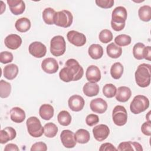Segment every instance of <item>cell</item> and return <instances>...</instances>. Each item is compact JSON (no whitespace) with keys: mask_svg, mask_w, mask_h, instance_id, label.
Segmentation results:
<instances>
[{"mask_svg":"<svg viewBox=\"0 0 151 151\" xmlns=\"http://www.w3.org/2000/svg\"><path fill=\"white\" fill-rule=\"evenodd\" d=\"M83 74L84 70L78 62L74 58H70L67 60L65 67L60 71L59 77L63 81L68 83L80 80Z\"/></svg>","mask_w":151,"mask_h":151,"instance_id":"1","label":"cell"},{"mask_svg":"<svg viewBox=\"0 0 151 151\" xmlns=\"http://www.w3.org/2000/svg\"><path fill=\"white\" fill-rule=\"evenodd\" d=\"M127 18V12L126 9L122 6H117L112 11L111 28L116 31H122L125 27Z\"/></svg>","mask_w":151,"mask_h":151,"instance_id":"2","label":"cell"},{"mask_svg":"<svg viewBox=\"0 0 151 151\" xmlns=\"http://www.w3.org/2000/svg\"><path fill=\"white\" fill-rule=\"evenodd\" d=\"M135 80L137 85L145 88L150 83V64L143 63L140 64L134 73Z\"/></svg>","mask_w":151,"mask_h":151,"instance_id":"3","label":"cell"},{"mask_svg":"<svg viewBox=\"0 0 151 151\" xmlns=\"http://www.w3.org/2000/svg\"><path fill=\"white\" fill-rule=\"evenodd\" d=\"M149 107V100L143 95L136 96L130 104V110L134 114L145 111Z\"/></svg>","mask_w":151,"mask_h":151,"instance_id":"4","label":"cell"},{"mask_svg":"<svg viewBox=\"0 0 151 151\" xmlns=\"http://www.w3.org/2000/svg\"><path fill=\"white\" fill-rule=\"evenodd\" d=\"M28 133L34 137H41L44 132V127L41 125L40 120L35 116L29 117L26 122Z\"/></svg>","mask_w":151,"mask_h":151,"instance_id":"5","label":"cell"},{"mask_svg":"<svg viewBox=\"0 0 151 151\" xmlns=\"http://www.w3.org/2000/svg\"><path fill=\"white\" fill-rule=\"evenodd\" d=\"M66 50L64 38L61 35H56L50 41V52L54 56L59 57L63 55Z\"/></svg>","mask_w":151,"mask_h":151,"instance_id":"6","label":"cell"},{"mask_svg":"<svg viewBox=\"0 0 151 151\" xmlns=\"http://www.w3.org/2000/svg\"><path fill=\"white\" fill-rule=\"evenodd\" d=\"M73 16L71 12L68 10H62L56 12L54 23L55 25L63 28H68L73 23Z\"/></svg>","mask_w":151,"mask_h":151,"instance_id":"7","label":"cell"},{"mask_svg":"<svg viewBox=\"0 0 151 151\" xmlns=\"http://www.w3.org/2000/svg\"><path fill=\"white\" fill-rule=\"evenodd\" d=\"M112 119L113 123L118 126L126 124L127 121V112L125 107L120 105L116 106L113 110Z\"/></svg>","mask_w":151,"mask_h":151,"instance_id":"8","label":"cell"},{"mask_svg":"<svg viewBox=\"0 0 151 151\" xmlns=\"http://www.w3.org/2000/svg\"><path fill=\"white\" fill-rule=\"evenodd\" d=\"M68 41L76 47L83 46L86 43V37L85 35L77 31L71 30L67 34Z\"/></svg>","mask_w":151,"mask_h":151,"instance_id":"9","label":"cell"},{"mask_svg":"<svg viewBox=\"0 0 151 151\" xmlns=\"http://www.w3.org/2000/svg\"><path fill=\"white\" fill-rule=\"evenodd\" d=\"M28 51L30 54L33 57L40 58L45 55L47 52V47L41 42L34 41L29 44Z\"/></svg>","mask_w":151,"mask_h":151,"instance_id":"10","label":"cell"},{"mask_svg":"<svg viewBox=\"0 0 151 151\" xmlns=\"http://www.w3.org/2000/svg\"><path fill=\"white\" fill-rule=\"evenodd\" d=\"M60 139L62 144L66 148H73L77 143L74 133L70 130H63L60 134Z\"/></svg>","mask_w":151,"mask_h":151,"instance_id":"11","label":"cell"},{"mask_svg":"<svg viewBox=\"0 0 151 151\" xmlns=\"http://www.w3.org/2000/svg\"><path fill=\"white\" fill-rule=\"evenodd\" d=\"M93 134L96 140L101 142L106 139L109 136L110 129L107 125L101 124L95 126L93 129Z\"/></svg>","mask_w":151,"mask_h":151,"instance_id":"12","label":"cell"},{"mask_svg":"<svg viewBox=\"0 0 151 151\" xmlns=\"http://www.w3.org/2000/svg\"><path fill=\"white\" fill-rule=\"evenodd\" d=\"M68 104L69 108L72 111H80L83 109L85 104V101L81 96L75 94L71 96L69 98Z\"/></svg>","mask_w":151,"mask_h":151,"instance_id":"13","label":"cell"},{"mask_svg":"<svg viewBox=\"0 0 151 151\" xmlns=\"http://www.w3.org/2000/svg\"><path fill=\"white\" fill-rule=\"evenodd\" d=\"M41 68L48 74H54L58 71L59 65L55 58H47L42 61Z\"/></svg>","mask_w":151,"mask_h":151,"instance_id":"14","label":"cell"},{"mask_svg":"<svg viewBox=\"0 0 151 151\" xmlns=\"http://www.w3.org/2000/svg\"><path fill=\"white\" fill-rule=\"evenodd\" d=\"M90 107L91 110L96 113L103 114L107 109V103L102 98H96L90 101Z\"/></svg>","mask_w":151,"mask_h":151,"instance_id":"15","label":"cell"},{"mask_svg":"<svg viewBox=\"0 0 151 151\" xmlns=\"http://www.w3.org/2000/svg\"><path fill=\"white\" fill-rule=\"evenodd\" d=\"M5 46L11 50L18 49L22 44V39L20 36L15 34H9L4 40Z\"/></svg>","mask_w":151,"mask_h":151,"instance_id":"16","label":"cell"},{"mask_svg":"<svg viewBox=\"0 0 151 151\" xmlns=\"http://www.w3.org/2000/svg\"><path fill=\"white\" fill-rule=\"evenodd\" d=\"M86 77L88 82L97 83L101 79V72L98 67L91 65L88 67L86 72Z\"/></svg>","mask_w":151,"mask_h":151,"instance_id":"17","label":"cell"},{"mask_svg":"<svg viewBox=\"0 0 151 151\" xmlns=\"http://www.w3.org/2000/svg\"><path fill=\"white\" fill-rule=\"evenodd\" d=\"M11 12L15 15L22 14L25 9V2L22 0H7Z\"/></svg>","mask_w":151,"mask_h":151,"instance_id":"18","label":"cell"},{"mask_svg":"<svg viewBox=\"0 0 151 151\" xmlns=\"http://www.w3.org/2000/svg\"><path fill=\"white\" fill-rule=\"evenodd\" d=\"M16 136V130L13 127H6L0 132V143L5 144L8 141L14 139Z\"/></svg>","mask_w":151,"mask_h":151,"instance_id":"19","label":"cell"},{"mask_svg":"<svg viewBox=\"0 0 151 151\" xmlns=\"http://www.w3.org/2000/svg\"><path fill=\"white\" fill-rule=\"evenodd\" d=\"M132 96L130 88L126 86H120L116 91V99L120 102L124 103L127 101Z\"/></svg>","mask_w":151,"mask_h":151,"instance_id":"20","label":"cell"},{"mask_svg":"<svg viewBox=\"0 0 151 151\" xmlns=\"http://www.w3.org/2000/svg\"><path fill=\"white\" fill-rule=\"evenodd\" d=\"M117 150L120 151H142L143 147L138 142L127 141L120 143L119 145Z\"/></svg>","mask_w":151,"mask_h":151,"instance_id":"21","label":"cell"},{"mask_svg":"<svg viewBox=\"0 0 151 151\" xmlns=\"http://www.w3.org/2000/svg\"><path fill=\"white\" fill-rule=\"evenodd\" d=\"M25 113L23 109L18 107H14L10 110V117L12 122L21 123L25 119Z\"/></svg>","mask_w":151,"mask_h":151,"instance_id":"22","label":"cell"},{"mask_svg":"<svg viewBox=\"0 0 151 151\" xmlns=\"http://www.w3.org/2000/svg\"><path fill=\"white\" fill-rule=\"evenodd\" d=\"M99 86L96 83H86L83 87V91L87 97H93L97 96L99 93Z\"/></svg>","mask_w":151,"mask_h":151,"instance_id":"23","label":"cell"},{"mask_svg":"<svg viewBox=\"0 0 151 151\" xmlns=\"http://www.w3.org/2000/svg\"><path fill=\"white\" fill-rule=\"evenodd\" d=\"M54 110L53 107L49 104H44L41 106L39 109V114L40 117L45 120H49L54 116Z\"/></svg>","mask_w":151,"mask_h":151,"instance_id":"24","label":"cell"},{"mask_svg":"<svg viewBox=\"0 0 151 151\" xmlns=\"http://www.w3.org/2000/svg\"><path fill=\"white\" fill-rule=\"evenodd\" d=\"M18 73V67L15 64H10L4 67L3 69L4 76L5 78L11 80L14 79Z\"/></svg>","mask_w":151,"mask_h":151,"instance_id":"25","label":"cell"},{"mask_svg":"<svg viewBox=\"0 0 151 151\" xmlns=\"http://www.w3.org/2000/svg\"><path fill=\"white\" fill-rule=\"evenodd\" d=\"M88 53L92 59L98 60L103 55V48L100 44H93L88 47Z\"/></svg>","mask_w":151,"mask_h":151,"instance_id":"26","label":"cell"},{"mask_svg":"<svg viewBox=\"0 0 151 151\" xmlns=\"http://www.w3.org/2000/svg\"><path fill=\"white\" fill-rule=\"evenodd\" d=\"M30 20L25 17H22L17 19L15 24L16 29L20 32H25L31 28Z\"/></svg>","mask_w":151,"mask_h":151,"instance_id":"27","label":"cell"},{"mask_svg":"<svg viewBox=\"0 0 151 151\" xmlns=\"http://www.w3.org/2000/svg\"><path fill=\"white\" fill-rule=\"evenodd\" d=\"M107 54L112 58H117L120 57L122 54V48L117 45L115 43L111 42L109 44L106 48Z\"/></svg>","mask_w":151,"mask_h":151,"instance_id":"28","label":"cell"},{"mask_svg":"<svg viewBox=\"0 0 151 151\" xmlns=\"http://www.w3.org/2000/svg\"><path fill=\"white\" fill-rule=\"evenodd\" d=\"M74 136L76 142L81 144L87 143L90 138V134L88 131L84 129H80L77 130Z\"/></svg>","mask_w":151,"mask_h":151,"instance_id":"29","label":"cell"},{"mask_svg":"<svg viewBox=\"0 0 151 151\" xmlns=\"http://www.w3.org/2000/svg\"><path fill=\"white\" fill-rule=\"evenodd\" d=\"M123 71L124 67L123 65L119 62H116L114 63L110 68V74L114 79L118 80L123 75Z\"/></svg>","mask_w":151,"mask_h":151,"instance_id":"30","label":"cell"},{"mask_svg":"<svg viewBox=\"0 0 151 151\" xmlns=\"http://www.w3.org/2000/svg\"><path fill=\"white\" fill-rule=\"evenodd\" d=\"M56 14L55 11L51 8H47L42 12V19L44 22L48 25H52L54 23V16Z\"/></svg>","mask_w":151,"mask_h":151,"instance_id":"31","label":"cell"},{"mask_svg":"<svg viewBox=\"0 0 151 151\" xmlns=\"http://www.w3.org/2000/svg\"><path fill=\"white\" fill-rule=\"evenodd\" d=\"M138 15L140 20L148 22L151 19V7L149 5H143L140 7Z\"/></svg>","mask_w":151,"mask_h":151,"instance_id":"32","label":"cell"},{"mask_svg":"<svg viewBox=\"0 0 151 151\" xmlns=\"http://www.w3.org/2000/svg\"><path fill=\"white\" fill-rule=\"evenodd\" d=\"M44 135L48 138H52L56 136L58 129L56 124L52 122L46 123L44 126Z\"/></svg>","mask_w":151,"mask_h":151,"instance_id":"33","label":"cell"},{"mask_svg":"<svg viewBox=\"0 0 151 151\" xmlns=\"http://www.w3.org/2000/svg\"><path fill=\"white\" fill-rule=\"evenodd\" d=\"M57 120L60 124L64 126H67L71 122V116L68 111L62 110L58 114Z\"/></svg>","mask_w":151,"mask_h":151,"instance_id":"34","label":"cell"},{"mask_svg":"<svg viewBox=\"0 0 151 151\" xmlns=\"http://www.w3.org/2000/svg\"><path fill=\"white\" fill-rule=\"evenodd\" d=\"M11 84L4 80L0 81V97L3 99L7 98L11 94Z\"/></svg>","mask_w":151,"mask_h":151,"instance_id":"35","label":"cell"},{"mask_svg":"<svg viewBox=\"0 0 151 151\" xmlns=\"http://www.w3.org/2000/svg\"><path fill=\"white\" fill-rule=\"evenodd\" d=\"M132 38L127 34H120L114 38V42L119 47H124L130 44Z\"/></svg>","mask_w":151,"mask_h":151,"instance_id":"36","label":"cell"},{"mask_svg":"<svg viewBox=\"0 0 151 151\" xmlns=\"http://www.w3.org/2000/svg\"><path fill=\"white\" fill-rule=\"evenodd\" d=\"M145 47V44L142 42H137L133 46V55L136 59L138 60L143 59V52Z\"/></svg>","mask_w":151,"mask_h":151,"instance_id":"37","label":"cell"},{"mask_svg":"<svg viewBox=\"0 0 151 151\" xmlns=\"http://www.w3.org/2000/svg\"><path fill=\"white\" fill-rule=\"evenodd\" d=\"M116 91L117 88L116 86L111 83L106 84L103 87V93L104 96L109 99L115 96Z\"/></svg>","mask_w":151,"mask_h":151,"instance_id":"38","label":"cell"},{"mask_svg":"<svg viewBox=\"0 0 151 151\" xmlns=\"http://www.w3.org/2000/svg\"><path fill=\"white\" fill-rule=\"evenodd\" d=\"M113 34L111 31L107 29H103L100 31L99 35V40L104 44H107L113 40Z\"/></svg>","mask_w":151,"mask_h":151,"instance_id":"39","label":"cell"},{"mask_svg":"<svg viewBox=\"0 0 151 151\" xmlns=\"http://www.w3.org/2000/svg\"><path fill=\"white\" fill-rule=\"evenodd\" d=\"M13 54L9 51H2L0 53V62L2 64H7L12 61Z\"/></svg>","mask_w":151,"mask_h":151,"instance_id":"40","label":"cell"},{"mask_svg":"<svg viewBox=\"0 0 151 151\" xmlns=\"http://www.w3.org/2000/svg\"><path fill=\"white\" fill-rule=\"evenodd\" d=\"M99 122V117L97 114H90L86 118V123L88 126H93Z\"/></svg>","mask_w":151,"mask_h":151,"instance_id":"41","label":"cell"},{"mask_svg":"<svg viewBox=\"0 0 151 151\" xmlns=\"http://www.w3.org/2000/svg\"><path fill=\"white\" fill-rule=\"evenodd\" d=\"M95 2L98 6L104 9L110 8L114 5L113 0H96Z\"/></svg>","mask_w":151,"mask_h":151,"instance_id":"42","label":"cell"},{"mask_svg":"<svg viewBox=\"0 0 151 151\" xmlns=\"http://www.w3.org/2000/svg\"><path fill=\"white\" fill-rule=\"evenodd\" d=\"M31 151H46L47 150V146L46 144L42 142H38L33 144L31 148Z\"/></svg>","mask_w":151,"mask_h":151,"instance_id":"43","label":"cell"},{"mask_svg":"<svg viewBox=\"0 0 151 151\" xmlns=\"http://www.w3.org/2000/svg\"><path fill=\"white\" fill-rule=\"evenodd\" d=\"M141 131L146 136H150L151 135V123L150 121H146L142 124Z\"/></svg>","mask_w":151,"mask_h":151,"instance_id":"44","label":"cell"},{"mask_svg":"<svg viewBox=\"0 0 151 151\" xmlns=\"http://www.w3.org/2000/svg\"><path fill=\"white\" fill-rule=\"evenodd\" d=\"M100 151H116L117 150V149L114 147L113 145H112L110 143H103L100 148H99Z\"/></svg>","mask_w":151,"mask_h":151,"instance_id":"45","label":"cell"},{"mask_svg":"<svg viewBox=\"0 0 151 151\" xmlns=\"http://www.w3.org/2000/svg\"><path fill=\"white\" fill-rule=\"evenodd\" d=\"M143 58L150 61L151 60V47L150 46H146L145 47L143 52Z\"/></svg>","mask_w":151,"mask_h":151,"instance_id":"46","label":"cell"},{"mask_svg":"<svg viewBox=\"0 0 151 151\" xmlns=\"http://www.w3.org/2000/svg\"><path fill=\"white\" fill-rule=\"evenodd\" d=\"M18 146L14 143H9L6 145L4 148V151H18Z\"/></svg>","mask_w":151,"mask_h":151,"instance_id":"47","label":"cell"},{"mask_svg":"<svg viewBox=\"0 0 151 151\" xmlns=\"http://www.w3.org/2000/svg\"><path fill=\"white\" fill-rule=\"evenodd\" d=\"M1 4H2V5H1V14H2L3 13V12L5 10V8H6V6H5V5L4 4V2L3 1H1Z\"/></svg>","mask_w":151,"mask_h":151,"instance_id":"48","label":"cell"},{"mask_svg":"<svg viewBox=\"0 0 151 151\" xmlns=\"http://www.w3.org/2000/svg\"><path fill=\"white\" fill-rule=\"evenodd\" d=\"M150 111H149L148 112V113L146 115V119H147V121H150Z\"/></svg>","mask_w":151,"mask_h":151,"instance_id":"49","label":"cell"}]
</instances>
